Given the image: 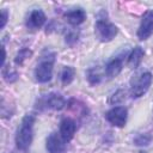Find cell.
I'll list each match as a JSON object with an SVG mask.
<instances>
[{
  "label": "cell",
  "mask_w": 153,
  "mask_h": 153,
  "mask_svg": "<svg viewBox=\"0 0 153 153\" xmlns=\"http://www.w3.org/2000/svg\"><path fill=\"white\" fill-rule=\"evenodd\" d=\"M33 124H35L33 115H25L23 117L20 128L18 129L16 135V145L18 149L20 151L29 149L33 139Z\"/></svg>",
  "instance_id": "6da1fadb"
},
{
  "label": "cell",
  "mask_w": 153,
  "mask_h": 153,
  "mask_svg": "<svg viewBox=\"0 0 153 153\" xmlns=\"http://www.w3.org/2000/svg\"><path fill=\"white\" fill-rule=\"evenodd\" d=\"M54 61H55V54L49 50H44L39 59V62L35 68V79L37 82L44 84L51 79Z\"/></svg>",
  "instance_id": "7a4b0ae2"
},
{
  "label": "cell",
  "mask_w": 153,
  "mask_h": 153,
  "mask_svg": "<svg viewBox=\"0 0 153 153\" xmlns=\"http://www.w3.org/2000/svg\"><path fill=\"white\" fill-rule=\"evenodd\" d=\"M118 29L115 24L109 22L105 17H99L94 24V35L100 42H110L117 35Z\"/></svg>",
  "instance_id": "3957f363"
},
{
  "label": "cell",
  "mask_w": 153,
  "mask_h": 153,
  "mask_svg": "<svg viewBox=\"0 0 153 153\" xmlns=\"http://www.w3.org/2000/svg\"><path fill=\"white\" fill-rule=\"evenodd\" d=\"M152 79L153 76L149 72H142L133 76L130 80V96L133 98L142 97L148 91L152 84Z\"/></svg>",
  "instance_id": "277c9868"
},
{
  "label": "cell",
  "mask_w": 153,
  "mask_h": 153,
  "mask_svg": "<svg viewBox=\"0 0 153 153\" xmlns=\"http://www.w3.org/2000/svg\"><path fill=\"white\" fill-rule=\"evenodd\" d=\"M136 35L140 41H145L153 35V10H148L145 12Z\"/></svg>",
  "instance_id": "5b68a950"
},
{
  "label": "cell",
  "mask_w": 153,
  "mask_h": 153,
  "mask_svg": "<svg viewBox=\"0 0 153 153\" xmlns=\"http://www.w3.org/2000/svg\"><path fill=\"white\" fill-rule=\"evenodd\" d=\"M127 117H128V110L124 106H115L105 114V118L108 120V122L118 128L126 126Z\"/></svg>",
  "instance_id": "8992f818"
},
{
  "label": "cell",
  "mask_w": 153,
  "mask_h": 153,
  "mask_svg": "<svg viewBox=\"0 0 153 153\" xmlns=\"http://www.w3.org/2000/svg\"><path fill=\"white\" fill-rule=\"evenodd\" d=\"M45 147L49 153H66V141L62 139L61 135L56 133H51L45 141Z\"/></svg>",
  "instance_id": "52a82bcc"
},
{
  "label": "cell",
  "mask_w": 153,
  "mask_h": 153,
  "mask_svg": "<svg viewBox=\"0 0 153 153\" xmlns=\"http://www.w3.org/2000/svg\"><path fill=\"white\" fill-rule=\"evenodd\" d=\"M124 56H126V53H122V54L115 56L114 59H111L106 63V66H105V75L108 78H110V79L111 78H116L121 73V71L123 68Z\"/></svg>",
  "instance_id": "ba28073f"
},
{
  "label": "cell",
  "mask_w": 153,
  "mask_h": 153,
  "mask_svg": "<svg viewBox=\"0 0 153 153\" xmlns=\"http://www.w3.org/2000/svg\"><path fill=\"white\" fill-rule=\"evenodd\" d=\"M45 20H47V17H45L44 12L39 8H35L30 12V14L26 18V26H27V29L37 30L43 26Z\"/></svg>",
  "instance_id": "9c48e42d"
},
{
  "label": "cell",
  "mask_w": 153,
  "mask_h": 153,
  "mask_svg": "<svg viewBox=\"0 0 153 153\" xmlns=\"http://www.w3.org/2000/svg\"><path fill=\"white\" fill-rule=\"evenodd\" d=\"M75 130H76V123L73 118L71 117L62 118V121L60 122V135L66 142L73 139Z\"/></svg>",
  "instance_id": "30bf717a"
},
{
  "label": "cell",
  "mask_w": 153,
  "mask_h": 153,
  "mask_svg": "<svg viewBox=\"0 0 153 153\" xmlns=\"http://www.w3.org/2000/svg\"><path fill=\"white\" fill-rule=\"evenodd\" d=\"M41 103L43 105H45V108L51 109V110H61L66 105L65 98L61 94H59V93H50V94H48L45 98H43L41 100Z\"/></svg>",
  "instance_id": "8fae6325"
},
{
  "label": "cell",
  "mask_w": 153,
  "mask_h": 153,
  "mask_svg": "<svg viewBox=\"0 0 153 153\" xmlns=\"http://www.w3.org/2000/svg\"><path fill=\"white\" fill-rule=\"evenodd\" d=\"M65 18H66V20H67L71 25L76 26V25L81 24V23L86 19V13H85V11H84L82 8H74V10H72V11L67 12V13L65 14Z\"/></svg>",
  "instance_id": "7c38bea8"
},
{
  "label": "cell",
  "mask_w": 153,
  "mask_h": 153,
  "mask_svg": "<svg viewBox=\"0 0 153 153\" xmlns=\"http://www.w3.org/2000/svg\"><path fill=\"white\" fill-rule=\"evenodd\" d=\"M145 55V51L142 50L141 47H135L130 54H128L127 56V65L129 68H137V66L141 63L142 57Z\"/></svg>",
  "instance_id": "4fadbf2b"
},
{
  "label": "cell",
  "mask_w": 153,
  "mask_h": 153,
  "mask_svg": "<svg viewBox=\"0 0 153 153\" xmlns=\"http://www.w3.org/2000/svg\"><path fill=\"white\" fill-rule=\"evenodd\" d=\"M74 76H75V69L71 66H66L63 67L62 72H61V82L62 85H69L73 80H74Z\"/></svg>",
  "instance_id": "5bb4252c"
},
{
  "label": "cell",
  "mask_w": 153,
  "mask_h": 153,
  "mask_svg": "<svg viewBox=\"0 0 153 153\" xmlns=\"http://www.w3.org/2000/svg\"><path fill=\"white\" fill-rule=\"evenodd\" d=\"M86 78H87V81L90 82V85H97L102 80V74L99 73V69L97 67H92L87 71Z\"/></svg>",
  "instance_id": "9a60e30c"
},
{
  "label": "cell",
  "mask_w": 153,
  "mask_h": 153,
  "mask_svg": "<svg viewBox=\"0 0 153 153\" xmlns=\"http://www.w3.org/2000/svg\"><path fill=\"white\" fill-rule=\"evenodd\" d=\"M31 55H32V51H31L30 49H27V48H22V49L17 53V55H16V57H14V63L18 65V66H22L25 60L30 59Z\"/></svg>",
  "instance_id": "2e32d148"
},
{
  "label": "cell",
  "mask_w": 153,
  "mask_h": 153,
  "mask_svg": "<svg viewBox=\"0 0 153 153\" xmlns=\"http://www.w3.org/2000/svg\"><path fill=\"white\" fill-rule=\"evenodd\" d=\"M67 106H68L71 110H73L75 114H80V115H85V112L87 111L86 106H85L82 103H80V102H78V100H75V99H71V100L68 102Z\"/></svg>",
  "instance_id": "e0dca14e"
},
{
  "label": "cell",
  "mask_w": 153,
  "mask_h": 153,
  "mask_svg": "<svg viewBox=\"0 0 153 153\" xmlns=\"http://www.w3.org/2000/svg\"><path fill=\"white\" fill-rule=\"evenodd\" d=\"M2 76H4L6 82H13L18 79L17 72L11 69L10 67H2Z\"/></svg>",
  "instance_id": "ac0fdd59"
},
{
  "label": "cell",
  "mask_w": 153,
  "mask_h": 153,
  "mask_svg": "<svg viewBox=\"0 0 153 153\" xmlns=\"http://www.w3.org/2000/svg\"><path fill=\"white\" fill-rule=\"evenodd\" d=\"M152 141V135L149 134H139L134 139V145L136 146H148Z\"/></svg>",
  "instance_id": "d6986e66"
},
{
  "label": "cell",
  "mask_w": 153,
  "mask_h": 153,
  "mask_svg": "<svg viewBox=\"0 0 153 153\" xmlns=\"http://www.w3.org/2000/svg\"><path fill=\"white\" fill-rule=\"evenodd\" d=\"M124 99H126V91L124 90H117L114 94L110 96L109 103L110 104H118V103H122Z\"/></svg>",
  "instance_id": "ffe728a7"
},
{
  "label": "cell",
  "mask_w": 153,
  "mask_h": 153,
  "mask_svg": "<svg viewBox=\"0 0 153 153\" xmlns=\"http://www.w3.org/2000/svg\"><path fill=\"white\" fill-rule=\"evenodd\" d=\"M78 38H79V33L76 31H68L66 33V38H65V42L69 45H74L76 42H78Z\"/></svg>",
  "instance_id": "44dd1931"
},
{
  "label": "cell",
  "mask_w": 153,
  "mask_h": 153,
  "mask_svg": "<svg viewBox=\"0 0 153 153\" xmlns=\"http://www.w3.org/2000/svg\"><path fill=\"white\" fill-rule=\"evenodd\" d=\"M7 19H8V12H7L6 10H2V11H1V25H0L1 29L5 27V25H6V23H7Z\"/></svg>",
  "instance_id": "7402d4cb"
},
{
  "label": "cell",
  "mask_w": 153,
  "mask_h": 153,
  "mask_svg": "<svg viewBox=\"0 0 153 153\" xmlns=\"http://www.w3.org/2000/svg\"><path fill=\"white\" fill-rule=\"evenodd\" d=\"M1 50H2V60H1V67L5 66V60H6V51H5V48L1 47Z\"/></svg>",
  "instance_id": "603a6c76"
}]
</instances>
